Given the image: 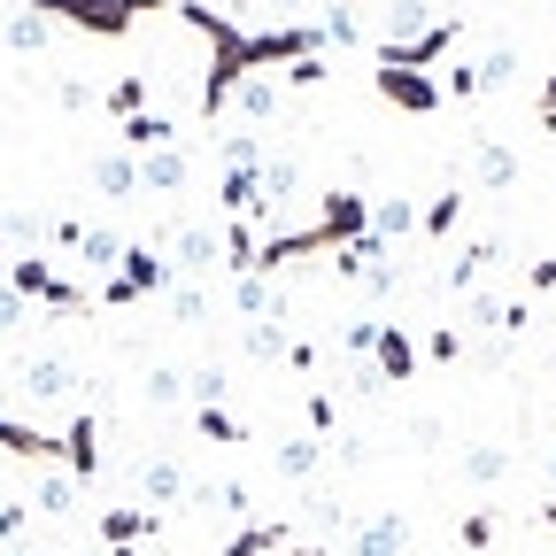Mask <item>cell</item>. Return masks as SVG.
Listing matches in <instances>:
<instances>
[{
  "label": "cell",
  "instance_id": "cell-1",
  "mask_svg": "<svg viewBox=\"0 0 556 556\" xmlns=\"http://www.w3.org/2000/svg\"><path fill=\"white\" fill-rule=\"evenodd\" d=\"M155 287H170V263H163L155 248H124V263L109 270V287H101V302H109V309H124V302H139V294H155Z\"/></svg>",
  "mask_w": 556,
  "mask_h": 556
},
{
  "label": "cell",
  "instance_id": "cell-2",
  "mask_svg": "<svg viewBox=\"0 0 556 556\" xmlns=\"http://www.w3.org/2000/svg\"><path fill=\"white\" fill-rule=\"evenodd\" d=\"M379 93H387L394 109H409V116L441 109V78H426V70H387V62H379Z\"/></svg>",
  "mask_w": 556,
  "mask_h": 556
},
{
  "label": "cell",
  "instance_id": "cell-3",
  "mask_svg": "<svg viewBox=\"0 0 556 556\" xmlns=\"http://www.w3.org/2000/svg\"><path fill=\"white\" fill-rule=\"evenodd\" d=\"M409 548V526H402V510H379V518H364L356 526V541H348V556H402Z\"/></svg>",
  "mask_w": 556,
  "mask_h": 556
},
{
  "label": "cell",
  "instance_id": "cell-4",
  "mask_svg": "<svg viewBox=\"0 0 556 556\" xmlns=\"http://www.w3.org/2000/svg\"><path fill=\"white\" fill-rule=\"evenodd\" d=\"M170 270H208V263H225V232H208V225H186L163 255Z\"/></svg>",
  "mask_w": 556,
  "mask_h": 556
},
{
  "label": "cell",
  "instance_id": "cell-5",
  "mask_svg": "<svg viewBox=\"0 0 556 556\" xmlns=\"http://www.w3.org/2000/svg\"><path fill=\"white\" fill-rule=\"evenodd\" d=\"M24 394L31 402H70V394H78V371H70L62 356H31L24 364Z\"/></svg>",
  "mask_w": 556,
  "mask_h": 556
},
{
  "label": "cell",
  "instance_id": "cell-6",
  "mask_svg": "<svg viewBox=\"0 0 556 556\" xmlns=\"http://www.w3.org/2000/svg\"><path fill=\"white\" fill-rule=\"evenodd\" d=\"M193 178L186 148H155V155H139V193H178Z\"/></svg>",
  "mask_w": 556,
  "mask_h": 556
},
{
  "label": "cell",
  "instance_id": "cell-7",
  "mask_svg": "<svg viewBox=\"0 0 556 556\" xmlns=\"http://www.w3.org/2000/svg\"><path fill=\"white\" fill-rule=\"evenodd\" d=\"M139 495H148L155 510H170V503L186 495V471H178L170 456H148V464H139Z\"/></svg>",
  "mask_w": 556,
  "mask_h": 556
},
{
  "label": "cell",
  "instance_id": "cell-8",
  "mask_svg": "<svg viewBox=\"0 0 556 556\" xmlns=\"http://www.w3.org/2000/svg\"><path fill=\"white\" fill-rule=\"evenodd\" d=\"M371 356H379V387H387V379H409V371H417V348H409V332H394V325H379Z\"/></svg>",
  "mask_w": 556,
  "mask_h": 556
},
{
  "label": "cell",
  "instance_id": "cell-9",
  "mask_svg": "<svg viewBox=\"0 0 556 556\" xmlns=\"http://www.w3.org/2000/svg\"><path fill=\"white\" fill-rule=\"evenodd\" d=\"M294 541V526H240L232 541H225V556H278Z\"/></svg>",
  "mask_w": 556,
  "mask_h": 556
},
{
  "label": "cell",
  "instance_id": "cell-10",
  "mask_svg": "<svg viewBox=\"0 0 556 556\" xmlns=\"http://www.w3.org/2000/svg\"><path fill=\"white\" fill-rule=\"evenodd\" d=\"M70 503H78V479H70L62 464H54V471H39V486H31V510H47V518H62Z\"/></svg>",
  "mask_w": 556,
  "mask_h": 556
},
{
  "label": "cell",
  "instance_id": "cell-11",
  "mask_svg": "<svg viewBox=\"0 0 556 556\" xmlns=\"http://www.w3.org/2000/svg\"><path fill=\"white\" fill-rule=\"evenodd\" d=\"M148 526H155V510H124V503H116V510H101V541H109V548H131Z\"/></svg>",
  "mask_w": 556,
  "mask_h": 556
},
{
  "label": "cell",
  "instance_id": "cell-12",
  "mask_svg": "<svg viewBox=\"0 0 556 556\" xmlns=\"http://www.w3.org/2000/svg\"><path fill=\"white\" fill-rule=\"evenodd\" d=\"M510 471V448H495V441H479V448H464V479L471 486H495Z\"/></svg>",
  "mask_w": 556,
  "mask_h": 556
},
{
  "label": "cell",
  "instance_id": "cell-13",
  "mask_svg": "<svg viewBox=\"0 0 556 556\" xmlns=\"http://www.w3.org/2000/svg\"><path fill=\"white\" fill-rule=\"evenodd\" d=\"M93 186L101 193H139V155H101L93 163Z\"/></svg>",
  "mask_w": 556,
  "mask_h": 556
},
{
  "label": "cell",
  "instance_id": "cell-14",
  "mask_svg": "<svg viewBox=\"0 0 556 556\" xmlns=\"http://www.w3.org/2000/svg\"><path fill=\"white\" fill-rule=\"evenodd\" d=\"M402 232H417V208L409 201H379L371 208V240H402Z\"/></svg>",
  "mask_w": 556,
  "mask_h": 556
},
{
  "label": "cell",
  "instance_id": "cell-15",
  "mask_svg": "<svg viewBox=\"0 0 556 556\" xmlns=\"http://www.w3.org/2000/svg\"><path fill=\"white\" fill-rule=\"evenodd\" d=\"M325 464V441H278V471H287V479H309Z\"/></svg>",
  "mask_w": 556,
  "mask_h": 556
},
{
  "label": "cell",
  "instance_id": "cell-16",
  "mask_svg": "<svg viewBox=\"0 0 556 556\" xmlns=\"http://www.w3.org/2000/svg\"><path fill=\"white\" fill-rule=\"evenodd\" d=\"M479 178L503 193V186L518 178V155H510V148H495V139H479Z\"/></svg>",
  "mask_w": 556,
  "mask_h": 556
},
{
  "label": "cell",
  "instance_id": "cell-17",
  "mask_svg": "<svg viewBox=\"0 0 556 556\" xmlns=\"http://www.w3.org/2000/svg\"><path fill=\"white\" fill-rule=\"evenodd\" d=\"M456 217H464V193H441V201L426 208V217H417V232H426V240H441V232H456Z\"/></svg>",
  "mask_w": 556,
  "mask_h": 556
},
{
  "label": "cell",
  "instance_id": "cell-18",
  "mask_svg": "<svg viewBox=\"0 0 556 556\" xmlns=\"http://www.w3.org/2000/svg\"><path fill=\"white\" fill-rule=\"evenodd\" d=\"M193 433H208V441H248V426L232 409H193Z\"/></svg>",
  "mask_w": 556,
  "mask_h": 556
},
{
  "label": "cell",
  "instance_id": "cell-19",
  "mask_svg": "<svg viewBox=\"0 0 556 556\" xmlns=\"http://www.w3.org/2000/svg\"><path fill=\"white\" fill-rule=\"evenodd\" d=\"M9 47H47V16L16 9V16H9Z\"/></svg>",
  "mask_w": 556,
  "mask_h": 556
},
{
  "label": "cell",
  "instance_id": "cell-20",
  "mask_svg": "<svg viewBox=\"0 0 556 556\" xmlns=\"http://www.w3.org/2000/svg\"><path fill=\"white\" fill-rule=\"evenodd\" d=\"M232 101H240L248 116H270V109H278V86H270V78H248V86H240Z\"/></svg>",
  "mask_w": 556,
  "mask_h": 556
},
{
  "label": "cell",
  "instance_id": "cell-21",
  "mask_svg": "<svg viewBox=\"0 0 556 556\" xmlns=\"http://www.w3.org/2000/svg\"><path fill=\"white\" fill-rule=\"evenodd\" d=\"M178 394H186V387H178V371H148V402H155V409H170Z\"/></svg>",
  "mask_w": 556,
  "mask_h": 556
},
{
  "label": "cell",
  "instance_id": "cell-22",
  "mask_svg": "<svg viewBox=\"0 0 556 556\" xmlns=\"http://www.w3.org/2000/svg\"><path fill=\"white\" fill-rule=\"evenodd\" d=\"M24 317H31V302H24V294H16V287H0V332H16V325H24Z\"/></svg>",
  "mask_w": 556,
  "mask_h": 556
},
{
  "label": "cell",
  "instance_id": "cell-23",
  "mask_svg": "<svg viewBox=\"0 0 556 556\" xmlns=\"http://www.w3.org/2000/svg\"><path fill=\"white\" fill-rule=\"evenodd\" d=\"M486 541H495V518L471 510V518H464V548H486Z\"/></svg>",
  "mask_w": 556,
  "mask_h": 556
},
{
  "label": "cell",
  "instance_id": "cell-24",
  "mask_svg": "<svg viewBox=\"0 0 556 556\" xmlns=\"http://www.w3.org/2000/svg\"><path fill=\"white\" fill-rule=\"evenodd\" d=\"M170 309H178L186 325H201V309H208V302H201V287H178V294H170Z\"/></svg>",
  "mask_w": 556,
  "mask_h": 556
},
{
  "label": "cell",
  "instance_id": "cell-25",
  "mask_svg": "<svg viewBox=\"0 0 556 556\" xmlns=\"http://www.w3.org/2000/svg\"><path fill=\"white\" fill-rule=\"evenodd\" d=\"M24 518H31L24 503H0V541H16V533H24Z\"/></svg>",
  "mask_w": 556,
  "mask_h": 556
},
{
  "label": "cell",
  "instance_id": "cell-26",
  "mask_svg": "<svg viewBox=\"0 0 556 556\" xmlns=\"http://www.w3.org/2000/svg\"><path fill=\"white\" fill-rule=\"evenodd\" d=\"M541 131H556V70H548V86H541Z\"/></svg>",
  "mask_w": 556,
  "mask_h": 556
},
{
  "label": "cell",
  "instance_id": "cell-27",
  "mask_svg": "<svg viewBox=\"0 0 556 556\" xmlns=\"http://www.w3.org/2000/svg\"><path fill=\"white\" fill-rule=\"evenodd\" d=\"M526 287H533V294H548V287H556V263H533V270H526Z\"/></svg>",
  "mask_w": 556,
  "mask_h": 556
},
{
  "label": "cell",
  "instance_id": "cell-28",
  "mask_svg": "<svg viewBox=\"0 0 556 556\" xmlns=\"http://www.w3.org/2000/svg\"><path fill=\"white\" fill-rule=\"evenodd\" d=\"M9 556H39V548H24V541H9Z\"/></svg>",
  "mask_w": 556,
  "mask_h": 556
},
{
  "label": "cell",
  "instance_id": "cell-29",
  "mask_svg": "<svg viewBox=\"0 0 556 556\" xmlns=\"http://www.w3.org/2000/svg\"><path fill=\"white\" fill-rule=\"evenodd\" d=\"M541 526H548V533H556V503H548V510H541Z\"/></svg>",
  "mask_w": 556,
  "mask_h": 556
},
{
  "label": "cell",
  "instance_id": "cell-30",
  "mask_svg": "<svg viewBox=\"0 0 556 556\" xmlns=\"http://www.w3.org/2000/svg\"><path fill=\"white\" fill-rule=\"evenodd\" d=\"M548 479H556V448H548Z\"/></svg>",
  "mask_w": 556,
  "mask_h": 556
},
{
  "label": "cell",
  "instance_id": "cell-31",
  "mask_svg": "<svg viewBox=\"0 0 556 556\" xmlns=\"http://www.w3.org/2000/svg\"><path fill=\"white\" fill-rule=\"evenodd\" d=\"M109 556H139V548H109Z\"/></svg>",
  "mask_w": 556,
  "mask_h": 556
}]
</instances>
